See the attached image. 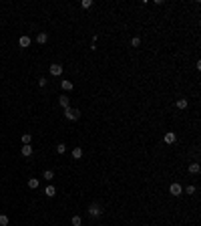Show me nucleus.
Instances as JSON below:
<instances>
[{
    "label": "nucleus",
    "mask_w": 201,
    "mask_h": 226,
    "mask_svg": "<svg viewBox=\"0 0 201 226\" xmlns=\"http://www.w3.org/2000/svg\"><path fill=\"white\" fill-rule=\"evenodd\" d=\"M20 154H22L24 158H30V155H32V145H30V144L22 145V149H20Z\"/></svg>",
    "instance_id": "nucleus-8"
},
{
    "label": "nucleus",
    "mask_w": 201,
    "mask_h": 226,
    "mask_svg": "<svg viewBox=\"0 0 201 226\" xmlns=\"http://www.w3.org/2000/svg\"><path fill=\"white\" fill-rule=\"evenodd\" d=\"M199 164H197V162H193V164H189V174H193V176H197V174H199Z\"/></svg>",
    "instance_id": "nucleus-9"
},
{
    "label": "nucleus",
    "mask_w": 201,
    "mask_h": 226,
    "mask_svg": "<svg viewBox=\"0 0 201 226\" xmlns=\"http://www.w3.org/2000/svg\"><path fill=\"white\" fill-rule=\"evenodd\" d=\"M50 75H54V77H60V75H62V65L53 63V65H50Z\"/></svg>",
    "instance_id": "nucleus-4"
},
{
    "label": "nucleus",
    "mask_w": 201,
    "mask_h": 226,
    "mask_svg": "<svg viewBox=\"0 0 201 226\" xmlns=\"http://www.w3.org/2000/svg\"><path fill=\"white\" fill-rule=\"evenodd\" d=\"M72 158H75V159H81L82 158V149L81 147H75V149H72Z\"/></svg>",
    "instance_id": "nucleus-13"
},
{
    "label": "nucleus",
    "mask_w": 201,
    "mask_h": 226,
    "mask_svg": "<svg viewBox=\"0 0 201 226\" xmlns=\"http://www.w3.org/2000/svg\"><path fill=\"white\" fill-rule=\"evenodd\" d=\"M54 194H57V188H54V186H46V188H44V196L53 198Z\"/></svg>",
    "instance_id": "nucleus-10"
},
{
    "label": "nucleus",
    "mask_w": 201,
    "mask_h": 226,
    "mask_svg": "<svg viewBox=\"0 0 201 226\" xmlns=\"http://www.w3.org/2000/svg\"><path fill=\"white\" fill-rule=\"evenodd\" d=\"M46 40H48V34H46V33H38V36H36V43H38V44H44Z\"/></svg>",
    "instance_id": "nucleus-11"
},
{
    "label": "nucleus",
    "mask_w": 201,
    "mask_h": 226,
    "mask_svg": "<svg viewBox=\"0 0 201 226\" xmlns=\"http://www.w3.org/2000/svg\"><path fill=\"white\" fill-rule=\"evenodd\" d=\"M175 105H177V109H185V107H187V99H179Z\"/></svg>",
    "instance_id": "nucleus-17"
},
{
    "label": "nucleus",
    "mask_w": 201,
    "mask_h": 226,
    "mask_svg": "<svg viewBox=\"0 0 201 226\" xmlns=\"http://www.w3.org/2000/svg\"><path fill=\"white\" fill-rule=\"evenodd\" d=\"M30 140H32V137H30V133H24V135H22V144H24V145L30 144Z\"/></svg>",
    "instance_id": "nucleus-20"
},
{
    "label": "nucleus",
    "mask_w": 201,
    "mask_h": 226,
    "mask_svg": "<svg viewBox=\"0 0 201 226\" xmlns=\"http://www.w3.org/2000/svg\"><path fill=\"white\" fill-rule=\"evenodd\" d=\"M64 115H67V119L75 121V119H79V117H81V111L75 109V107H68V109H64Z\"/></svg>",
    "instance_id": "nucleus-2"
},
{
    "label": "nucleus",
    "mask_w": 201,
    "mask_h": 226,
    "mask_svg": "<svg viewBox=\"0 0 201 226\" xmlns=\"http://www.w3.org/2000/svg\"><path fill=\"white\" fill-rule=\"evenodd\" d=\"M181 192H183V188H181V184H177V182H173L171 186H169V194H173V196H181Z\"/></svg>",
    "instance_id": "nucleus-3"
},
{
    "label": "nucleus",
    "mask_w": 201,
    "mask_h": 226,
    "mask_svg": "<svg viewBox=\"0 0 201 226\" xmlns=\"http://www.w3.org/2000/svg\"><path fill=\"white\" fill-rule=\"evenodd\" d=\"M71 222H72V226H81V222H82V218L79 216V214H75V216L71 218Z\"/></svg>",
    "instance_id": "nucleus-14"
},
{
    "label": "nucleus",
    "mask_w": 201,
    "mask_h": 226,
    "mask_svg": "<svg viewBox=\"0 0 201 226\" xmlns=\"http://www.w3.org/2000/svg\"><path fill=\"white\" fill-rule=\"evenodd\" d=\"M0 226H8V216L0 214Z\"/></svg>",
    "instance_id": "nucleus-18"
},
{
    "label": "nucleus",
    "mask_w": 201,
    "mask_h": 226,
    "mask_svg": "<svg viewBox=\"0 0 201 226\" xmlns=\"http://www.w3.org/2000/svg\"><path fill=\"white\" fill-rule=\"evenodd\" d=\"M91 6H93L91 0H82V8H91Z\"/></svg>",
    "instance_id": "nucleus-22"
},
{
    "label": "nucleus",
    "mask_w": 201,
    "mask_h": 226,
    "mask_svg": "<svg viewBox=\"0 0 201 226\" xmlns=\"http://www.w3.org/2000/svg\"><path fill=\"white\" fill-rule=\"evenodd\" d=\"M42 178L44 180H53L54 178V172H53V170H44V176H42Z\"/></svg>",
    "instance_id": "nucleus-15"
},
{
    "label": "nucleus",
    "mask_w": 201,
    "mask_h": 226,
    "mask_svg": "<svg viewBox=\"0 0 201 226\" xmlns=\"http://www.w3.org/2000/svg\"><path fill=\"white\" fill-rule=\"evenodd\" d=\"M57 151H58V154H64V151H67V145H64V144H58L57 145Z\"/></svg>",
    "instance_id": "nucleus-19"
},
{
    "label": "nucleus",
    "mask_w": 201,
    "mask_h": 226,
    "mask_svg": "<svg viewBox=\"0 0 201 226\" xmlns=\"http://www.w3.org/2000/svg\"><path fill=\"white\" fill-rule=\"evenodd\" d=\"M38 85H40V87H44V85H46V79L40 77V79H38Z\"/></svg>",
    "instance_id": "nucleus-24"
},
{
    "label": "nucleus",
    "mask_w": 201,
    "mask_h": 226,
    "mask_svg": "<svg viewBox=\"0 0 201 226\" xmlns=\"http://www.w3.org/2000/svg\"><path fill=\"white\" fill-rule=\"evenodd\" d=\"M60 87L64 89V91H71V89H72V83H71V81H62Z\"/></svg>",
    "instance_id": "nucleus-16"
},
{
    "label": "nucleus",
    "mask_w": 201,
    "mask_h": 226,
    "mask_svg": "<svg viewBox=\"0 0 201 226\" xmlns=\"http://www.w3.org/2000/svg\"><path fill=\"white\" fill-rule=\"evenodd\" d=\"M195 190H197L195 186H187V194H195Z\"/></svg>",
    "instance_id": "nucleus-23"
},
{
    "label": "nucleus",
    "mask_w": 201,
    "mask_h": 226,
    "mask_svg": "<svg viewBox=\"0 0 201 226\" xmlns=\"http://www.w3.org/2000/svg\"><path fill=\"white\" fill-rule=\"evenodd\" d=\"M163 140H165V144H167V145H171V144H175V141H177V135L173 133V131H167Z\"/></svg>",
    "instance_id": "nucleus-5"
},
{
    "label": "nucleus",
    "mask_w": 201,
    "mask_h": 226,
    "mask_svg": "<svg viewBox=\"0 0 201 226\" xmlns=\"http://www.w3.org/2000/svg\"><path fill=\"white\" fill-rule=\"evenodd\" d=\"M139 44H141V39H139V36H135V39L131 40V47H139Z\"/></svg>",
    "instance_id": "nucleus-21"
},
{
    "label": "nucleus",
    "mask_w": 201,
    "mask_h": 226,
    "mask_svg": "<svg viewBox=\"0 0 201 226\" xmlns=\"http://www.w3.org/2000/svg\"><path fill=\"white\" fill-rule=\"evenodd\" d=\"M38 180H36V178H30L28 180V188H30V190H36V188H38Z\"/></svg>",
    "instance_id": "nucleus-12"
},
{
    "label": "nucleus",
    "mask_w": 201,
    "mask_h": 226,
    "mask_svg": "<svg viewBox=\"0 0 201 226\" xmlns=\"http://www.w3.org/2000/svg\"><path fill=\"white\" fill-rule=\"evenodd\" d=\"M86 212H89V216H91V218H99L100 216V214H103V208H100V204H91V206H89V210H86Z\"/></svg>",
    "instance_id": "nucleus-1"
},
{
    "label": "nucleus",
    "mask_w": 201,
    "mask_h": 226,
    "mask_svg": "<svg viewBox=\"0 0 201 226\" xmlns=\"http://www.w3.org/2000/svg\"><path fill=\"white\" fill-rule=\"evenodd\" d=\"M58 105H60L62 109H68V107H71V101H68V97H67V95H60V97H58Z\"/></svg>",
    "instance_id": "nucleus-7"
},
{
    "label": "nucleus",
    "mask_w": 201,
    "mask_h": 226,
    "mask_svg": "<svg viewBox=\"0 0 201 226\" xmlns=\"http://www.w3.org/2000/svg\"><path fill=\"white\" fill-rule=\"evenodd\" d=\"M18 44H20V48L30 47V36H28V34H22V36L18 39Z\"/></svg>",
    "instance_id": "nucleus-6"
}]
</instances>
